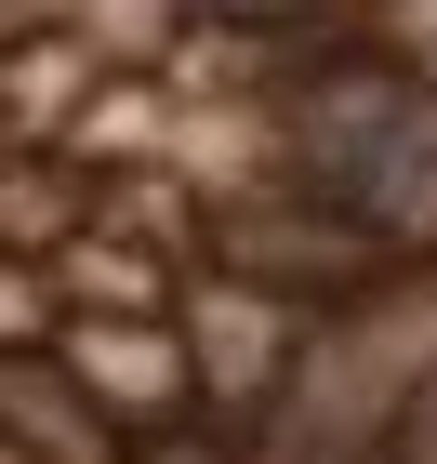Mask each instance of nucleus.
Wrapping results in <instances>:
<instances>
[{
    "label": "nucleus",
    "mask_w": 437,
    "mask_h": 464,
    "mask_svg": "<svg viewBox=\"0 0 437 464\" xmlns=\"http://www.w3.org/2000/svg\"><path fill=\"white\" fill-rule=\"evenodd\" d=\"M185 266H213V279H252L279 305H358L371 279H398L411 252H385L371 226H345L331 199L305 186H199V213H185Z\"/></svg>",
    "instance_id": "f257e3e1"
},
{
    "label": "nucleus",
    "mask_w": 437,
    "mask_h": 464,
    "mask_svg": "<svg viewBox=\"0 0 437 464\" xmlns=\"http://www.w3.org/2000/svg\"><path fill=\"white\" fill-rule=\"evenodd\" d=\"M93 213H107V160H80V146H0V252L14 266L67 252Z\"/></svg>",
    "instance_id": "39448f33"
},
{
    "label": "nucleus",
    "mask_w": 437,
    "mask_h": 464,
    "mask_svg": "<svg viewBox=\"0 0 437 464\" xmlns=\"http://www.w3.org/2000/svg\"><path fill=\"white\" fill-rule=\"evenodd\" d=\"M185 27H398L411 0H173Z\"/></svg>",
    "instance_id": "423d86ee"
},
{
    "label": "nucleus",
    "mask_w": 437,
    "mask_h": 464,
    "mask_svg": "<svg viewBox=\"0 0 437 464\" xmlns=\"http://www.w3.org/2000/svg\"><path fill=\"white\" fill-rule=\"evenodd\" d=\"M0 438L27 464H133V425H119L53 345H0Z\"/></svg>",
    "instance_id": "20e7f679"
},
{
    "label": "nucleus",
    "mask_w": 437,
    "mask_h": 464,
    "mask_svg": "<svg viewBox=\"0 0 437 464\" xmlns=\"http://www.w3.org/2000/svg\"><path fill=\"white\" fill-rule=\"evenodd\" d=\"M173 332H185V372H199V411H213V425H252L265 398H279L291 345H305V305L185 266V279H173Z\"/></svg>",
    "instance_id": "f03ea898"
},
{
    "label": "nucleus",
    "mask_w": 437,
    "mask_h": 464,
    "mask_svg": "<svg viewBox=\"0 0 437 464\" xmlns=\"http://www.w3.org/2000/svg\"><path fill=\"white\" fill-rule=\"evenodd\" d=\"M53 358H67V372L107 398L133 438L173 425V411H199V372H185L173 305H67V319H53Z\"/></svg>",
    "instance_id": "7ed1b4c3"
}]
</instances>
